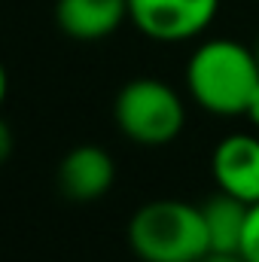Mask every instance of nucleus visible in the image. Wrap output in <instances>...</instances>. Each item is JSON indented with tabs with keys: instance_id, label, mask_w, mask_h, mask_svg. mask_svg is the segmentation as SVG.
Masks as SVG:
<instances>
[{
	"instance_id": "f257e3e1",
	"label": "nucleus",
	"mask_w": 259,
	"mask_h": 262,
	"mask_svg": "<svg viewBox=\"0 0 259 262\" xmlns=\"http://www.w3.org/2000/svg\"><path fill=\"white\" fill-rule=\"evenodd\" d=\"M189 95L213 116H244L259 89V64L253 49L235 40H207L186 64Z\"/></svg>"
},
{
	"instance_id": "f03ea898",
	"label": "nucleus",
	"mask_w": 259,
	"mask_h": 262,
	"mask_svg": "<svg viewBox=\"0 0 259 262\" xmlns=\"http://www.w3.org/2000/svg\"><path fill=\"white\" fill-rule=\"evenodd\" d=\"M128 244L143 262H198L210 250L201 207L180 198L146 201L131 216Z\"/></svg>"
},
{
	"instance_id": "7ed1b4c3",
	"label": "nucleus",
	"mask_w": 259,
	"mask_h": 262,
	"mask_svg": "<svg viewBox=\"0 0 259 262\" xmlns=\"http://www.w3.org/2000/svg\"><path fill=\"white\" fill-rule=\"evenodd\" d=\"M113 116H116L119 131L143 146L171 143L186 122L180 95L168 82L153 79V76H137L119 89Z\"/></svg>"
},
{
	"instance_id": "20e7f679",
	"label": "nucleus",
	"mask_w": 259,
	"mask_h": 262,
	"mask_svg": "<svg viewBox=\"0 0 259 262\" xmlns=\"http://www.w3.org/2000/svg\"><path fill=\"white\" fill-rule=\"evenodd\" d=\"M220 9V0H128V18L149 40L180 43L201 34Z\"/></svg>"
},
{
	"instance_id": "39448f33",
	"label": "nucleus",
	"mask_w": 259,
	"mask_h": 262,
	"mask_svg": "<svg viewBox=\"0 0 259 262\" xmlns=\"http://www.w3.org/2000/svg\"><path fill=\"white\" fill-rule=\"evenodd\" d=\"M210 171L217 189L241 198L247 204L259 201V137L232 134L217 143L210 156Z\"/></svg>"
},
{
	"instance_id": "423d86ee",
	"label": "nucleus",
	"mask_w": 259,
	"mask_h": 262,
	"mask_svg": "<svg viewBox=\"0 0 259 262\" xmlns=\"http://www.w3.org/2000/svg\"><path fill=\"white\" fill-rule=\"evenodd\" d=\"M116 180V165L104 146H73L58 165V189L70 201H95L107 195Z\"/></svg>"
},
{
	"instance_id": "0eeeda50",
	"label": "nucleus",
	"mask_w": 259,
	"mask_h": 262,
	"mask_svg": "<svg viewBox=\"0 0 259 262\" xmlns=\"http://www.w3.org/2000/svg\"><path fill=\"white\" fill-rule=\"evenodd\" d=\"M128 18V0H58L55 21L70 40L95 43Z\"/></svg>"
},
{
	"instance_id": "6e6552de",
	"label": "nucleus",
	"mask_w": 259,
	"mask_h": 262,
	"mask_svg": "<svg viewBox=\"0 0 259 262\" xmlns=\"http://www.w3.org/2000/svg\"><path fill=\"white\" fill-rule=\"evenodd\" d=\"M198 207H201V216H204V229H207L210 250L238 253L241 250V238H244V226H247L250 204L220 189V192H213L204 204H198Z\"/></svg>"
},
{
	"instance_id": "1a4fd4ad",
	"label": "nucleus",
	"mask_w": 259,
	"mask_h": 262,
	"mask_svg": "<svg viewBox=\"0 0 259 262\" xmlns=\"http://www.w3.org/2000/svg\"><path fill=\"white\" fill-rule=\"evenodd\" d=\"M244 262H259V201L250 204L247 213V226H244V238H241V250Z\"/></svg>"
},
{
	"instance_id": "9d476101",
	"label": "nucleus",
	"mask_w": 259,
	"mask_h": 262,
	"mask_svg": "<svg viewBox=\"0 0 259 262\" xmlns=\"http://www.w3.org/2000/svg\"><path fill=\"white\" fill-rule=\"evenodd\" d=\"M12 146H15V137H12V131H9V125L0 119V165L12 156Z\"/></svg>"
},
{
	"instance_id": "9b49d317",
	"label": "nucleus",
	"mask_w": 259,
	"mask_h": 262,
	"mask_svg": "<svg viewBox=\"0 0 259 262\" xmlns=\"http://www.w3.org/2000/svg\"><path fill=\"white\" fill-rule=\"evenodd\" d=\"M198 262H244L241 253H226V250H207Z\"/></svg>"
},
{
	"instance_id": "f8f14e48",
	"label": "nucleus",
	"mask_w": 259,
	"mask_h": 262,
	"mask_svg": "<svg viewBox=\"0 0 259 262\" xmlns=\"http://www.w3.org/2000/svg\"><path fill=\"white\" fill-rule=\"evenodd\" d=\"M244 116H247V119H250V122L259 128V89L253 92V98H250V107H247V113H244Z\"/></svg>"
},
{
	"instance_id": "ddd939ff",
	"label": "nucleus",
	"mask_w": 259,
	"mask_h": 262,
	"mask_svg": "<svg viewBox=\"0 0 259 262\" xmlns=\"http://www.w3.org/2000/svg\"><path fill=\"white\" fill-rule=\"evenodd\" d=\"M3 98H6V70L0 64V104H3Z\"/></svg>"
},
{
	"instance_id": "4468645a",
	"label": "nucleus",
	"mask_w": 259,
	"mask_h": 262,
	"mask_svg": "<svg viewBox=\"0 0 259 262\" xmlns=\"http://www.w3.org/2000/svg\"><path fill=\"white\" fill-rule=\"evenodd\" d=\"M253 55H256V64H259V40H256V46H253Z\"/></svg>"
}]
</instances>
